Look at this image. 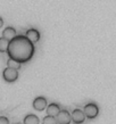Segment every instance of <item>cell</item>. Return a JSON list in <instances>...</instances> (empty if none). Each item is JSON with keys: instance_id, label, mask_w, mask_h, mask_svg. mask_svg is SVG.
<instances>
[{"instance_id": "cell-7", "label": "cell", "mask_w": 116, "mask_h": 124, "mask_svg": "<svg viewBox=\"0 0 116 124\" xmlns=\"http://www.w3.org/2000/svg\"><path fill=\"white\" fill-rule=\"evenodd\" d=\"M25 37H26L33 45L37 43V42L40 40V33H39V31L35 30V29H30V30H27Z\"/></svg>"}, {"instance_id": "cell-4", "label": "cell", "mask_w": 116, "mask_h": 124, "mask_svg": "<svg viewBox=\"0 0 116 124\" xmlns=\"http://www.w3.org/2000/svg\"><path fill=\"white\" fill-rule=\"evenodd\" d=\"M71 120L73 123L75 124H82L84 121H85V115L83 113L82 109H79L76 108L72 112V115H71Z\"/></svg>"}, {"instance_id": "cell-11", "label": "cell", "mask_w": 116, "mask_h": 124, "mask_svg": "<svg viewBox=\"0 0 116 124\" xmlns=\"http://www.w3.org/2000/svg\"><path fill=\"white\" fill-rule=\"evenodd\" d=\"M21 65L22 64H19L18 62H16V60H14V59H10V58L7 60V67L16 70V71H18L19 68H21Z\"/></svg>"}, {"instance_id": "cell-2", "label": "cell", "mask_w": 116, "mask_h": 124, "mask_svg": "<svg viewBox=\"0 0 116 124\" xmlns=\"http://www.w3.org/2000/svg\"><path fill=\"white\" fill-rule=\"evenodd\" d=\"M83 113H84L85 117L92 120V118H96V117L98 116V114H99V108H98V106L96 105L94 102H89V104H86V105L84 106Z\"/></svg>"}, {"instance_id": "cell-13", "label": "cell", "mask_w": 116, "mask_h": 124, "mask_svg": "<svg viewBox=\"0 0 116 124\" xmlns=\"http://www.w3.org/2000/svg\"><path fill=\"white\" fill-rule=\"evenodd\" d=\"M42 124H57V121H56V117H53V116H45L43 120H42Z\"/></svg>"}, {"instance_id": "cell-15", "label": "cell", "mask_w": 116, "mask_h": 124, "mask_svg": "<svg viewBox=\"0 0 116 124\" xmlns=\"http://www.w3.org/2000/svg\"><path fill=\"white\" fill-rule=\"evenodd\" d=\"M4 25V19H2V17H0V27Z\"/></svg>"}, {"instance_id": "cell-6", "label": "cell", "mask_w": 116, "mask_h": 124, "mask_svg": "<svg viewBox=\"0 0 116 124\" xmlns=\"http://www.w3.org/2000/svg\"><path fill=\"white\" fill-rule=\"evenodd\" d=\"M48 106V102H47V99L45 97H37L33 100V108L41 112V110H45Z\"/></svg>"}, {"instance_id": "cell-12", "label": "cell", "mask_w": 116, "mask_h": 124, "mask_svg": "<svg viewBox=\"0 0 116 124\" xmlns=\"http://www.w3.org/2000/svg\"><path fill=\"white\" fill-rule=\"evenodd\" d=\"M8 45H9V41L1 37L0 38V53H7Z\"/></svg>"}, {"instance_id": "cell-3", "label": "cell", "mask_w": 116, "mask_h": 124, "mask_svg": "<svg viewBox=\"0 0 116 124\" xmlns=\"http://www.w3.org/2000/svg\"><path fill=\"white\" fill-rule=\"evenodd\" d=\"M2 78H4V80L8 83L15 82L16 80L18 79V71L13 70V68H9V67H6L4 71H2Z\"/></svg>"}, {"instance_id": "cell-10", "label": "cell", "mask_w": 116, "mask_h": 124, "mask_svg": "<svg viewBox=\"0 0 116 124\" xmlns=\"http://www.w3.org/2000/svg\"><path fill=\"white\" fill-rule=\"evenodd\" d=\"M24 124H40V121H39V117L37 115H33V114H29L24 117Z\"/></svg>"}, {"instance_id": "cell-9", "label": "cell", "mask_w": 116, "mask_h": 124, "mask_svg": "<svg viewBox=\"0 0 116 124\" xmlns=\"http://www.w3.org/2000/svg\"><path fill=\"white\" fill-rule=\"evenodd\" d=\"M16 35H17V34H16V30L13 26H7L4 31H2V38L8 40V41L13 40Z\"/></svg>"}, {"instance_id": "cell-14", "label": "cell", "mask_w": 116, "mask_h": 124, "mask_svg": "<svg viewBox=\"0 0 116 124\" xmlns=\"http://www.w3.org/2000/svg\"><path fill=\"white\" fill-rule=\"evenodd\" d=\"M0 124H9V121H8L7 117L0 116Z\"/></svg>"}, {"instance_id": "cell-8", "label": "cell", "mask_w": 116, "mask_h": 124, "mask_svg": "<svg viewBox=\"0 0 116 124\" xmlns=\"http://www.w3.org/2000/svg\"><path fill=\"white\" fill-rule=\"evenodd\" d=\"M46 109H47V115H48V116H53V117H56L57 115H58V113L62 110L59 105H58V104H55V102L48 105Z\"/></svg>"}, {"instance_id": "cell-1", "label": "cell", "mask_w": 116, "mask_h": 124, "mask_svg": "<svg viewBox=\"0 0 116 124\" xmlns=\"http://www.w3.org/2000/svg\"><path fill=\"white\" fill-rule=\"evenodd\" d=\"M35 47L25 35H16L9 41L7 49L8 57L18 62L19 64L27 63L33 57Z\"/></svg>"}, {"instance_id": "cell-5", "label": "cell", "mask_w": 116, "mask_h": 124, "mask_svg": "<svg viewBox=\"0 0 116 124\" xmlns=\"http://www.w3.org/2000/svg\"><path fill=\"white\" fill-rule=\"evenodd\" d=\"M56 121H57V124H70L72 122L71 114L68 113L66 109H63L56 116Z\"/></svg>"}]
</instances>
